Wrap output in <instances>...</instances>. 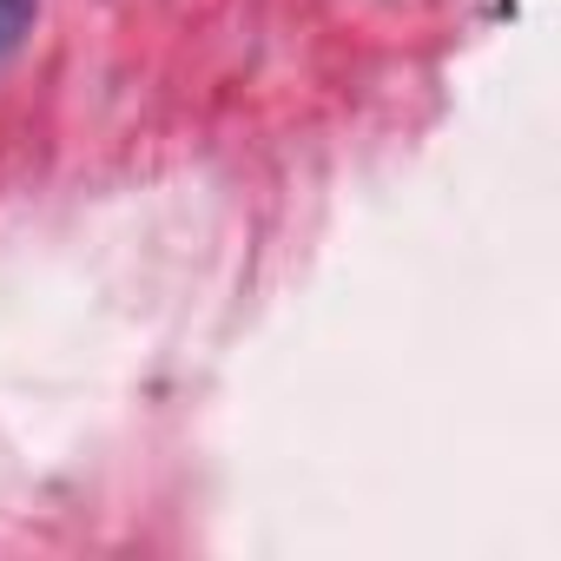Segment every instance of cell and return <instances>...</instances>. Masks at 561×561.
Segmentation results:
<instances>
[{
    "label": "cell",
    "mask_w": 561,
    "mask_h": 561,
    "mask_svg": "<svg viewBox=\"0 0 561 561\" xmlns=\"http://www.w3.org/2000/svg\"><path fill=\"white\" fill-rule=\"evenodd\" d=\"M34 14H41V0H0V60L21 54V41L34 34Z\"/></svg>",
    "instance_id": "6da1fadb"
}]
</instances>
